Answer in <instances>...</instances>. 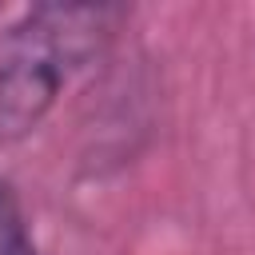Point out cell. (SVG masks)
I'll return each mask as SVG.
<instances>
[{
  "instance_id": "cell-1",
  "label": "cell",
  "mask_w": 255,
  "mask_h": 255,
  "mask_svg": "<svg viewBox=\"0 0 255 255\" xmlns=\"http://www.w3.org/2000/svg\"><path fill=\"white\" fill-rule=\"evenodd\" d=\"M116 4H32L0 32V143L28 139L116 40Z\"/></svg>"
},
{
  "instance_id": "cell-2",
  "label": "cell",
  "mask_w": 255,
  "mask_h": 255,
  "mask_svg": "<svg viewBox=\"0 0 255 255\" xmlns=\"http://www.w3.org/2000/svg\"><path fill=\"white\" fill-rule=\"evenodd\" d=\"M0 255H40L12 183L0 175Z\"/></svg>"
}]
</instances>
